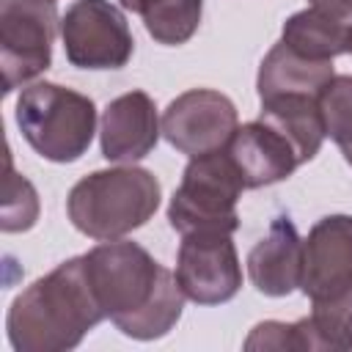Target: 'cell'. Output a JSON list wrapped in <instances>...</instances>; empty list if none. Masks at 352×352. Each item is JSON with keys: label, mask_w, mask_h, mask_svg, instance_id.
<instances>
[{"label": "cell", "mask_w": 352, "mask_h": 352, "mask_svg": "<svg viewBox=\"0 0 352 352\" xmlns=\"http://www.w3.org/2000/svg\"><path fill=\"white\" fill-rule=\"evenodd\" d=\"M58 28L55 0H0V69L6 94L50 69Z\"/></svg>", "instance_id": "obj_6"}, {"label": "cell", "mask_w": 352, "mask_h": 352, "mask_svg": "<svg viewBox=\"0 0 352 352\" xmlns=\"http://www.w3.org/2000/svg\"><path fill=\"white\" fill-rule=\"evenodd\" d=\"M250 283L267 297H286L300 289L302 275V239L289 217H275L267 236L248 253Z\"/></svg>", "instance_id": "obj_13"}, {"label": "cell", "mask_w": 352, "mask_h": 352, "mask_svg": "<svg viewBox=\"0 0 352 352\" xmlns=\"http://www.w3.org/2000/svg\"><path fill=\"white\" fill-rule=\"evenodd\" d=\"M341 154H344V160H346V162H349V165H352V148H344V151H341Z\"/></svg>", "instance_id": "obj_24"}, {"label": "cell", "mask_w": 352, "mask_h": 352, "mask_svg": "<svg viewBox=\"0 0 352 352\" xmlns=\"http://www.w3.org/2000/svg\"><path fill=\"white\" fill-rule=\"evenodd\" d=\"M162 0H121V8H126V11H132V14H148L154 6H160Z\"/></svg>", "instance_id": "obj_23"}, {"label": "cell", "mask_w": 352, "mask_h": 352, "mask_svg": "<svg viewBox=\"0 0 352 352\" xmlns=\"http://www.w3.org/2000/svg\"><path fill=\"white\" fill-rule=\"evenodd\" d=\"M38 220V195L36 187L14 170L11 154L6 157V182H3V217L0 228L6 234L28 231Z\"/></svg>", "instance_id": "obj_20"}, {"label": "cell", "mask_w": 352, "mask_h": 352, "mask_svg": "<svg viewBox=\"0 0 352 352\" xmlns=\"http://www.w3.org/2000/svg\"><path fill=\"white\" fill-rule=\"evenodd\" d=\"M311 6L338 16L344 22H352V0H311Z\"/></svg>", "instance_id": "obj_22"}, {"label": "cell", "mask_w": 352, "mask_h": 352, "mask_svg": "<svg viewBox=\"0 0 352 352\" xmlns=\"http://www.w3.org/2000/svg\"><path fill=\"white\" fill-rule=\"evenodd\" d=\"M226 151H228L231 162L236 165L242 182H245V190L278 184V182L289 179L294 173V168L302 165L294 146L289 143V138L280 135L275 126H270L261 118L236 126Z\"/></svg>", "instance_id": "obj_12"}, {"label": "cell", "mask_w": 352, "mask_h": 352, "mask_svg": "<svg viewBox=\"0 0 352 352\" xmlns=\"http://www.w3.org/2000/svg\"><path fill=\"white\" fill-rule=\"evenodd\" d=\"M16 126L44 160L74 162L94 140L96 107L85 94L58 82H33L16 99Z\"/></svg>", "instance_id": "obj_4"}, {"label": "cell", "mask_w": 352, "mask_h": 352, "mask_svg": "<svg viewBox=\"0 0 352 352\" xmlns=\"http://www.w3.org/2000/svg\"><path fill=\"white\" fill-rule=\"evenodd\" d=\"M346 38H349V22L319 11V8H305L292 14L283 22L280 41L300 52L302 58L311 60H333L346 52Z\"/></svg>", "instance_id": "obj_16"}, {"label": "cell", "mask_w": 352, "mask_h": 352, "mask_svg": "<svg viewBox=\"0 0 352 352\" xmlns=\"http://www.w3.org/2000/svg\"><path fill=\"white\" fill-rule=\"evenodd\" d=\"M162 138L187 157L212 154L228 146L239 126L234 102L212 88H192L179 94L160 118Z\"/></svg>", "instance_id": "obj_8"}, {"label": "cell", "mask_w": 352, "mask_h": 352, "mask_svg": "<svg viewBox=\"0 0 352 352\" xmlns=\"http://www.w3.org/2000/svg\"><path fill=\"white\" fill-rule=\"evenodd\" d=\"M261 121L275 126L289 138L300 162H308L319 154L324 135V121L319 113V96H275L261 102Z\"/></svg>", "instance_id": "obj_15"}, {"label": "cell", "mask_w": 352, "mask_h": 352, "mask_svg": "<svg viewBox=\"0 0 352 352\" xmlns=\"http://www.w3.org/2000/svg\"><path fill=\"white\" fill-rule=\"evenodd\" d=\"M352 286V214L322 217L302 239L300 289L311 302Z\"/></svg>", "instance_id": "obj_10"}, {"label": "cell", "mask_w": 352, "mask_h": 352, "mask_svg": "<svg viewBox=\"0 0 352 352\" xmlns=\"http://www.w3.org/2000/svg\"><path fill=\"white\" fill-rule=\"evenodd\" d=\"M333 60H311L278 41L258 66V99L275 96H319L333 80Z\"/></svg>", "instance_id": "obj_14"}, {"label": "cell", "mask_w": 352, "mask_h": 352, "mask_svg": "<svg viewBox=\"0 0 352 352\" xmlns=\"http://www.w3.org/2000/svg\"><path fill=\"white\" fill-rule=\"evenodd\" d=\"M204 0H162L148 14H143V25L148 36L165 47H179L192 38L201 25Z\"/></svg>", "instance_id": "obj_17"}, {"label": "cell", "mask_w": 352, "mask_h": 352, "mask_svg": "<svg viewBox=\"0 0 352 352\" xmlns=\"http://www.w3.org/2000/svg\"><path fill=\"white\" fill-rule=\"evenodd\" d=\"M324 135L344 151L352 148V74H336L319 94Z\"/></svg>", "instance_id": "obj_19"}, {"label": "cell", "mask_w": 352, "mask_h": 352, "mask_svg": "<svg viewBox=\"0 0 352 352\" xmlns=\"http://www.w3.org/2000/svg\"><path fill=\"white\" fill-rule=\"evenodd\" d=\"M160 192L157 176L129 162L80 179L66 198V212L72 226L85 236L102 242L121 239L154 217Z\"/></svg>", "instance_id": "obj_3"}, {"label": "cell", "mask_w": 352, "mask_h": 352, "mask_svg": "<svg viewBox=\"0 0 352 352\" xmlns=\"http://www.w3.org/2000/svg\"><path fill=\"white\" fill-rule=\"evenodd\" d=\"M176 280L184 297L198 305L228 302L242 286V267L231 234H184L176 256Z\"/></svg>", "instance_id": "obj_9"}, {"label": "cell", "mask_w": 352, "mask_h": 352, "mask_svg": "<svg viewBox=\"0 0 352 352\" xmlns=\"http://www.w3.org/2000/svg\"><path fill=\"white\" fill-rule=\"evenodd\" d=\"M82 256L104 316L124 336L154 341L173 330L184 308V292L176 272L154 261L138 242L107 239Z\"/></svg>", "instance_id": "obj_1"}, {"label": "cell", "mask_w": 352, "mask_h": 352, "mask_svg": "<svg viewBox=\"0 0 352 352\" xmlns=\"http://www.w3.org/2000/svg\"><path fill=\"white\" fill-rule=\"evenodd\" d=\"M162 135L154 99L146 91H129L116 96L104 113L99 126L102 157L107 162H138L157 146Z\"/></svg>", "instance_id": "obj_11"}, {"label": "cell", "mask_w": 352, "mask_h": 352, "mask_svg": "<svg viewBox=\"0 0 352 352\" xmlns=\"http://www.w3.org/2000/svg\"><path fill=\"white\" fill-rule=\"evenodd\" d=\"M242 190L245 182L226 148L190 157L182 184L168 204V223L182 236L195 231L234 234L239 228L236 201Z\"/></svg>", "instance_id": "obj_5"}, {"label": "cell", "mask_w": 352, "mask_h": 352, "mask_svg": "<svg viewBox=\"0 0 352 352\" xmlns=\"http://www.w3.org/2000/svg\"><path fill=\"white\" fill-rule=\"evenodd\" d=\"M248 352L256 349H278V352H314L324 349V341L319 338L311 316L300 322H261L250 330L245 341Z\"/></svg>", "instance_id": "obj_18"}, {"label": "cell", "mask_w": 352, "mask_h": 352, "mask_svg": "<svg viewBox=\"0 0 352 352\" xmlns=\"http://www.w3.org/2000/svg\"><path fill=\"white\" fill-rule=\"evenodd\" d=\"M102 319L107 316L88 280L85 256H74L14 297L6 330L16 352H63Z\"/></svg>", "instance_id": "obj_2"}, {"label": "cell", "mask_w": 352, "mask_h": 352, "mask_svg": "<svg viewBox=\"0 0 352 352\" xmlns=\"http://www.w3.org/2000/svg\"><path fill=\"white\" fill-rule=\"evenodd\" d=\"M346 52H352V22H349V38H346Z\"/></svg>", "instance_id": "obj_25"}, {"label": "cell", "mask_w": 352, "mask_h": 352, "mask_svg": "<svg viewBox=\"0 0 352 352\" xmlns=\"http://www.w3.org/2000/svg\"><path fill=\"white\" fill-rule=\"evenodd\" d=\"M60 41L77 69H121L135 52L126 16L110 0H74L60 16Z\"/></svg>", "instance_id": "obj_7"}, {"label": "cell", "mask_w": 352, "mask_h": 352, "mask_svg": "<svg viewBox=\"0 0 352 352\" xmlns=\"http://www.w3.org/2000/svg\"><path fill=\"white\" fill-rule=\"evenodd\" d=\"M311 322L324 341V349H352V286L336 297L316 300Z\"/></svg>", "instance_id": "obj_21"}]
</instances>
